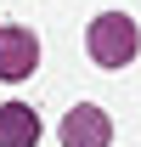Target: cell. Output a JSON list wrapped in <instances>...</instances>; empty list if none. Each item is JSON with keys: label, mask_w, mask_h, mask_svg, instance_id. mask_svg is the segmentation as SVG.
<instances>
[{"label": "cell", "mask_w": 141, "mask_h": 147, "mask_svg": "<svg viewBox=\"0 0 141 147\" xmlns=\"http://www.w3.org/2000/svg\"><path fill=\"white\" fill-rule=\"evenodd\" d=\"M90 57L102 62V68H124L130 57L141 51V34H136V23L124 17V11H107V17H96L90 23Z\"/></svg>", "instance_id": "cell-1"}, {"label": "cell", "mask_w": 141, "mask_h": 147, "mask_svg": "<svg viewBox=\"0 0 141 147\" xmlns=\"http://www.w3.org/2000/svg\"><path fill=\"white\" fill-rule=\"evenodd\" d=\"M40 142V113L28 102H6L0 108V147H34Z\"/></svg>", "instance_id": "cell-4"}, {"label": "cell", "mask_w": 141, "mask_h": 147, "mask_svg": "<svg viewBox=\"0 0 141 147\" xmlns=\"http://www.w3.org/2000/svg\"><path fill=\"white\" fill-rule=\"evenodd\" d=\"M34 62H40V40L17 23H6L0 28V79H28Z\"/></svg>", "instance_id": "cell-2"}, {"label": "cell", "mask_w": 141, "mask_h": 147, "mask_svg": "<svg viewBox=\"0 0 141 147\" xmlns=\"http://www.w3.org/2000/svg\"><path fill=\"white\" fill-rule=\"evenodd\" d=\"M107 113L102 108H73L68 119H62V142L68 147H107Z\"/></svg>", "instance_id": "cell-3"}]
</instances>
